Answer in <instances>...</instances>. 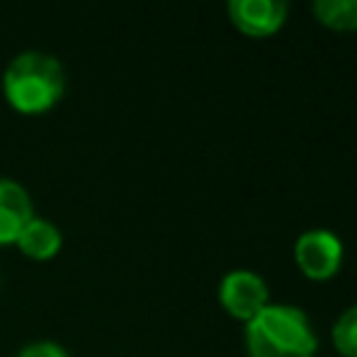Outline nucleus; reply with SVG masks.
<instances>
[{
    "label": "nucleus",
    "mask_w": 357,
    "mask_h": 357,
    "mask_svg": "<svg viewBox=\"0 0 357 357\" xmlns=\"http://www.w3.org/2000/svg\"><path fill=\"white\" fill-rule=\"evenodd\" d=\"M248 357H315L318 337L296 304H268L245 324Z\"/></svg>",
    "instance_id": "f257e3e1"
},
{
    "label": "nucleus",
    "mask_w": 357,
    "mask_h": 357,
    "mask_svg": "<svg viewBox=\"0 0 357 357\" xmlns=\"http://www.w3.org/2000/svg\"><path fill=\"white\" fill-rule=\"evenodd\" d=\"M67 89L64 67L42 50L17 53L3 70V95L22 114H42L61 100Z\"/></svg>",
    "instance_id": "f03ea898"
},
{
    "label": "nucleus",
    "mask_w": 357,
    "mask_h": 357,
    "mask_svg": "<svg viewBox=\"0 0 357 357\" xmlns=\"http://www.w3.org/2000/svg\"><path fill=\"white\" fill-rule=\"evenodd\" d=\"M293 259H296L298 271L307 279L324 282V279H332L340 271V265H343V243L329 229H307V231H301L296 237Z\"/></svg>",
    "instance_id": "7ed1b4c3"
},
{
    "label": "nucleus",
    "mask_w": 357,
    "mask_h": 357,
    "mask_svg": "<svg viewBox=\"0 0 357 357\" xmlns=\"http://www.w3.org/2000/svg\"><path fill=\"white\" fill-rule=\"evenodd\" d=\"M218 301L223 304V310L231 318L248 324L262 307L271 304L268 282L259 273L248 271V268H234V271H229L220 279V284H218Z\"/></svg>",
    "instance_id": "20e7f679"
},
{
    "label": "nucleus",
    "mask_w": 357,
    "mask_h": 357,
    "mask_svg": "<svg viewBox=\"0 0 357 357\" xmlns=\"http://www.w3.org/2000/svg\"><path fill=\"white\" fill-rule=\"evenodd\" d=\"M229 20L245 36H273L287 22L290 6L284 0H231L226 6Z\"/></svg>",
    "instance_id": "39448f33"
},
{
    "label": "nucleus",
    "mask_w": 357,
    "mask_h": 357,
    "mask_svg": "<svg viewBox=\"0 0 357 357\" xmlns=\"http://www.w3.org/2000/svg\"><path fill=\"white\" fill-rule=\"evenodd\" d=\"M31 218H33V204L28 190L14 178L0 176V245L17 243L20 231Z\"/></svg>",
    "instance_id": "423d86ee"
},
{
    "label": "nucleus",
    "mask_w": 357,
    "mask_h": 357,
    "mask_svg": "<svg viewBox=\"0 0 357 357\" xmlns=\"http://www.w3.org/2000/svg\"><path fill=\"white\" fill-rule=\"evenodd\" d=\"M17 245H20V251H22L25 257H31V259H50V257H56L59 248H61V231H59V226H56L53 220L33 215V218L25 223V229L20 231Z\"/></svg>",
    "instance_id": "0eeeda50"
},
{
    "label": "nucleus",
    "mask_w": 357,
    "mask_h": 357,
    "mask_svg": "<svg viewBox=\"0 0 357 357\" xmlns=\"http://www.w3.org/2000/svg\"><path fill=\"white\" fill-rule=\"evenodd\" d=\"M312 14L324 28L357 31V0H315Z\"/></svg>",
    "instance_id": "6e6552de"
},
{
    "label": "nucleus",
    "mask_w": 357,
    "mask_h": 357,
    "mask_svg": "<svg viewBox=\"0 0 357 357\" xmlns=\"http://www.w3.org/2000/svg\"><path fill=\"white\" fill-rule=\"evenodd\" d=\"M332 343L343 357H357V304L346 307L332 324Z\"/></svg>",
    "instance_id": "1a4fd4ad"
},
{
    "label": "nucleus",
    "mask_w": 357,
    "mask_h": 357,
    "mask_svg": "<svg viewBox=\"0 0 357 357\" xmlns=\"http://www.w3.org/2000/svg\"><path fill=\"white\" fill-rule=\"evenodd\" d=\"M14 357H70V351L56 340H33V343L22 346Z\"/></svg>",
    "instance_id": "9d476101"
}]
</instances>
